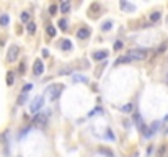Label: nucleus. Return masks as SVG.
Instances as JSON below:
<instances>
[{
    "label": "nucleus",
    "instance_id": "obj_6",
    "mask_svg": "<svg viewBox=\"0 0 168 157\" xmlns=\"http://www.w3.org/2000/svg\"><path fill=\"white\" fill-rule=\"evenodd\" d=\"M33 72H34V75H41L43 72H44V64H43L41 59H36V61H34V64H33Z\"/></svg>",
    "mask_w": 168,
    "mask_h": 157
},
{
    "label": "nucleus",
    "instance_id": "obj_1",
    "mask_svg": "<svg viewBox=\"0 0 168 157\" xmlns=\"http://www.w3.org/2000/svg\"><path fill=\"white\" fill-rule=\"evenodd\" d=\"M66 88V85L64 83H52V85H49L47 87V95H49V100L51 102H56V100H59V97L62 95V90Z\"/></svg>",
    "mask_w": 168,
    "mask_h": 157
},
{
    "label": "nucleus",
    "instance_id": "obj_8",
    "mask_svg": "<svg viewBox=\"0 0 168 157\" xmlns=\"http://www.w3.org/2000/svg\"><path fill=\"white\" fill-rule=\"evenodd\" d=\"M108 57V51H95L93 53V59L95 61H101V59H106Z\"/></svg>",
    "mask_w": 168,
    "mask_h": 157
},
{
    "label": "nucleus",
    "instance_id": "obj_29",
    "mask_svg": "<svg viewBox=\"0 0 168 157\" xmlns=\"http://www.w3.org/2000/svg\"><path fill=\"white\" fill-rule=\"evenodd\" d=\"M165 151H167V147L165 146H162V147L158 149V157H163V154H165Z\"/></svg>",
    "mask_w": 168,
    "mask_h": 157
},
{
    "label": "nucleus",
    "instance_id": "obj_4",
    "mask_svg": "<svg viewBox=\"0 0 168 157\" xmlns=\"http://www.w3.org/2000/svg\"><path fill=\"white\" fill-rule=\"evenodd\" d=\"M47 116H49V113H38L33 120V124L36 128H44L47 123Z\"/></svg>",
    "mask_w": 168,
    "mask_h": 157
},
{
    "label": "nucleus",
    "instance_id": "obj_33",
    "mask_svg": "<svg viewBox=\"0 0 168 157\" xmlns=\"http://www.w3.org/2000/svg\"><path fill=\"white\" fill-rule=\"evenodd\" d=\"M43 56H44V57H47V56H49V51H47V49H43Z\"/></svg>",
    "mask_w": 168,
    "mask_h": 157
},
{
    "label": "nucleus",
    "instance_id": "obj_28",
    "mask_svg": "<svg viewBox=\"0 0 168 157\" xmlns=\"http://www.w3.org/2000/svg\"><path fill=\"white\" fill-rule=\"evenodd\" d=\"M56 12H57V5H51V7H49V13H51V15H56Z\"/></svg>",
    "mask_w": 168,
    "mask_h": 157
},
{
    "label": "nucleus",
    "instance_id": "obj_11",
    "mask_svg": "<svg viewBox=\"0 0 168 157\" xmlns=\"http://www.w3.org/2000/svg\"><path fill=\"white\" fill-rule=\"evenodd\" d=\"M61 48H62L64 51H70V49H72V43H70V39H62Z\"/></svg>",
    "mask_w": 168,
    "mask_h": 157
},
{
    "label": "nucleus",
    "instance_id": "obj_12",
    "mask_svg": "<svg viewBox=\"0 0 168 157\" xmlns=\"http://www.w3.org/2000/svg\"><path fill=\"white\" fill-rule=\"evenodd\" d=\"M13 82H15V74L12 70H8L7 72V85H13Z\"/></svg>",
    "mask_w": 168,
    "mask_h": 157
},
{
    "label": "nucleus",
    "instance_id": "obj_23",
    "mask_svg": "<svg viewBox=\"0 0 168 157\" xmlns=\"http://www.w3.org/2000/svg\"><path fill=\"white\" fill-rule=\"evenodd\" d=\"M123 62H131V59L127 57V56H121V57H118L116 64H123Z\"/></svg>",
    "mask_w": 168,
    "mask_h": 157
},
{
    "label": "nucleus",
    "instance_id": "obj_18",
    "mask_svg": "<svg viewBox=\"0 0 168 157\" xmlns=\"http://www.w3.org/2000/svg\"><path fill=\"white\" fill-rule=\"evenodd\" d=\"M158 20H160V12H152L150 13V21L155 23V21H158Z\"/></svg>",
    "mask_w": 168,
    "mask_h": 157
},
{
    "label": "nucleus",
    "instance_id": "obj_19",
    "mask_svg": "<svg viewBox=\"0 0 168 157\" xmlns=\"http://www.w3.org/2000/svg\"><path fill=\"white\" fill-rule=\"evenodd\" d=\"M57 25H59V28H61V29H67V20H66V18H61V20L57 21Z\"/></svg>",
    "mask_w": 168,
    "mask_h": 157
},
{
    "label": "nucleus",
    "instance_id": "obj_32",
    "mask_svg": "<svg viewBox=\"0 0 168 157\" xmlns=\"http://www.w3.org/2000/svg\"><path fill=\"white\" fill-rule=\"evenodd\" d=\"M25 64H20V72H21V74H25Z\"/></svg>",
    "mask_w": 168,
    "mask_h": 157
},
{
    "label": "nucleus",
    "instance_id": "obj_10",
    "mask_svg": "<svg viewBox=\"0 0 168 157\" xmlns=\"http://www.w3.org/2000/svg\"><path fill=\"white\" fill-rule=\"evenodd\" d=\"M8 23H10V17L7 13H2L0 15V26H7Z\"/></svg>",
    "mask_w": 168,
    "mask_h": 157
},
{
    "label": "nucleus",
    "instance_id": "obj_3",
    "mask_svg": "<svg viewBox=\"0 0 168 157\" xmlns=\"http://www.w3.org/2000/svg\"><path fill=\"white\" fill-rule=\"evenodd\" d=\"M43 105H44V97L38 95L36 98H33V102H31V105H29V111H31V113L39 111V110L43 108Z\"/></svg>",
    "mask_w": 168,
    "mask_h": 157
},
{
    "label": "nucleus",
    "instance_id": "obj_16",
    "mask_svg": "<svg viewBox=\"0 0 168 157\" xmlns=\"http://www.w3.org/2000/svg\"><path fill=\"white\" fill-rule=\"evenodd\" d=\"M69 10H70V2L67 0V2H64V4L61 5V12H62V13H67Z\"/></svg>",
    "mask_w": 168,
    "mask_h": 157
},
{
    "label": "nucleus",
    "instance_id": "obj_30",
    "mask_svg": "<svg viewBox=\"0 0 168 157\" xmlns=\"http://www.w3.org/2000/svg\"><path fill=\"white\" fill-rule=\"evenodd\" d=\"M31 87H33L31 83H26V85H25V88H23V93H28V90H31Z\"/></svg>",
    "mask_w": 168,
    "mask_h": 157
},
{
    "label": "nucleus",
    "instance_id": "obj_34",
    "mask_svg": "<svg viewBox=\"0 0 168 157\" xmlns=\"http://www.w3.org/2000/svg\"><path fill=\"white\" fill-rule=\"evenodd\" d=\"M167 82H168V70H167Z\"/></svg>",
    "mask_w": 168,
    "mask_h": 157
},
{
    "label": "nucleus",
    "instance_id": "obj_5",
    "mask_svg": "<svg viewBox=\"0 0 168 157\" xmlns=\"http://www.w3.org/2000/svg\"><path fill=\"white\" fill-rule=\"evenodd\" d=\"M20 56V46L18 44H12L8 49V54H7V61L8 62H15Z\"/></svg>",
    "mask_w": 168,
    "mask_h": 157
},
{
    "label": "nucleus",
    "instance_id": "obj_25",
    "mask_svg": "<svg viewBox=\"0 0 168 157\" xmlns=\"http://www.w3.org/2000/svg\"><path fill=\"white\" fill-rule=\"evenodd\" d=\"M121 110H123V111H126V113H129V111H132V105L127 103V105H124V107H121Z\"/></svg>",
    "mask_w": 168,
    "mask_h": 157
},
{
    "label": "nucleus",
    "instance_id": "obj_7",
    "mask_svg": "<svg viewBox=\"0 0 168 157\" xmlns=\"http://www.w3.org/2000/svg\"><path fill=\"white\" fill-rule=\"evenodd\" d=\"M90 34H91V31H90V28H86V26H83V28H80L77 31L78 39H86V38H90Z\"/></svg>",
    "mask_w": 168,
    "mask_h": 157
},
{
    "label": "nucleus",
    "instance_id": "obj_27",
    "mask_svg": "<svg viewBox=\"0 0 168 157\" xmlns=\"http://www.w3.org/2000/svg\"><path fill=\"white\" fill-rule=\"evenodd\" d=\"M158 126H160V123H158V121L152 123V126H150V132H155V129H158Z\"/></svg>",
    "mask_w": 168,
    "mask_h": 157
},
{
    "label": "nucleus",
    "instance_id": "obj_31",
    "mask_svg": "<svg viewBox=\"0 0 168 157\" xmlns=\"http://www.w3.org/2000/svg\"><path fill=\"white\" fill-rule=\"evenodd\" d=\"M121 48H123V43H121V41L114 43V49H116V51H118V49H121Z\"/></svg>",
    "mask_w": 168,
    "mask_h": 157
},
{
    "label": "nucleus",
    "instance_id": "obj_13",
    "mask_svg": "<svg viewBox=\"0 0 168 157\" xmlns=\"http://www.w3.org/2000/svg\"><path fill=\"white\" fill-rule=\"evenodd\" d=\"M26 29H28V33H29V34H34V33H36V23L29 21L28 26H26Z\"/></svg>",
    "mask_w": 168,
    "mask_h": 157
},
{
    "label": "nucleus",
    "instance_id": "obj_24",
    "mask_svg": "<svg viewBox=\"0 0 168 157\" xmlns=\"http://www.w3.org/2000/svg\"><path fill=\"white\" fill-rule=\"evenodd\" d=\"M111 26H113V23H111V21H105V23L101 25V28L105 29V31H109V29H111Z\"/></svg>",
    "mask_w": 168,
    "mask_h": 157
},
{
    "label": "nucleus",
    "instance_id": "obj_14",
    "mask_svg": "<svg viewBox=\"0 0 168 157\" xmlns=\"http://www.w3.org/2000/svg\"><path fill=\"white\" fill-rule=\"evenodd\" d=\"M121 8H124V10H131V12H134L135 10V7L132 4H127V2H121Z\"/></svg>",
    "mask_w": 168,
    "mask_h": 157
},
{
    "label": "nucleus",
    "instance_id": "obj_15",
    "mask_svg": "<svg viewBox=\"0 0 168 157\" xmlns=\"http://www.w3.org/2000/svg\"><path fill=\"white\" fill-rule=\"evenodd\" d=\"M46 33H47V36L54 38V36H56V28H54L52 25H49L47 28H46Z\"/></svg>",
    "mask_w": 168,
    "mask_h": 157
},
{
    "label": "nucleus",
    "instance_id": "obj_2",
    "mask_svg": "<svg viewBox=\"0 0 168 157\" xmlns=\"http://www.w3.org/2000/svg\"><path fill=\"white\" fill-rule=\"evenodd\" d=\"M147 53L148 51L145 48H137V49H131L127 51V57L131 59V61H144V59L147 57Z\"/></svg>",
    "mask_w": 168,
    "mask_h": 157
},
{
    "label": "nucleus",
    "instance_id": "obj_17",
    "mask_svg": "<svg viewBox=\"0 0 168 157\" xmlns=\"http://www.w3.org/2000/svg\"><path fill=\"white\" fill-rule=\"evenodd\" d=\"M26 98H28V93H21V95L18 97V100H17V105H23L26 102Z\"/></svg>",
    "mask_w": 168,
    "mask_h": 157
},
{
    "label": "nucleus",
    "instance_id": "obj_22",
    "mask_svg": "<svg viewBox=\"0 0 168 157\" xmlns=\"http://www.w3.org/2000/svg\"><path fill=\"white\" fill-rule=\"evenodd\" d=\"M74 82H88V78L83 75H74Z\"/></svg>",
    "mask_w": 168,
    "mask_h": 157
},
{
    "label": "nucleus",
    "instance_id": "obj_9",
    "mask_svg": "<svg viewBox=\"0 0 168 157\" xmlns=\"http://www.w3.org/2000/svg\"><path fill=\"white\" fill-rule=\"evenodd\" d=\"M98 152L103 154V156H106V157H114V152L111 151L109 147H105V146H101V147H98Z\"/></svg>",
    "mask_w": 168,
    "mask_h": 157
},
{
    "label": "nucleus",
    "instance_id": "obj_20",
    "mask_svg": "<svg viewBox=\"0 0 168 157\" xmlns=\"http://www.w3.org/2000/svg\"><path fill=\"white\" fill-rule=\"evenodd\" d=\"M20 18H21V21H23V23H29V13H28V12H23Z\"/></svg>",
    "mask_w": 168,
    "mask_h": 157
},
{
    "label": "nucleus",
    "instance_id": "obj_21",
    "mask_svg": "<svg viewBox=\"0 0 168 157\" xmlns=\"http://www.w3.org/2000/svg\"><path fill=\"white\" fill-rule=\"evenodd\" d=\"M167 48H168V41H163L162 44L158 46V49H157V53H158V54H160V53H163V51L167 49Z\"/></svg>",
    "mask_w": 168,
    "mask_h": 157
},
{
    "label": "nucleus",
    "instance_id": "obj_26",
    "mask_svg": "<svg viewBox=\"0 0 168 157\" xmlns=\"http://www.w3.org/2000/svg\"><path fill=\"white\" fill-rule=\"evenodd\" d=\"M70 72H72V69H70V67H66V69H61V70H59V74H61V75L70 74Z\"/></svg>",
    "mask_w": 168,
    "mask_h": 157
}]
</instances>
